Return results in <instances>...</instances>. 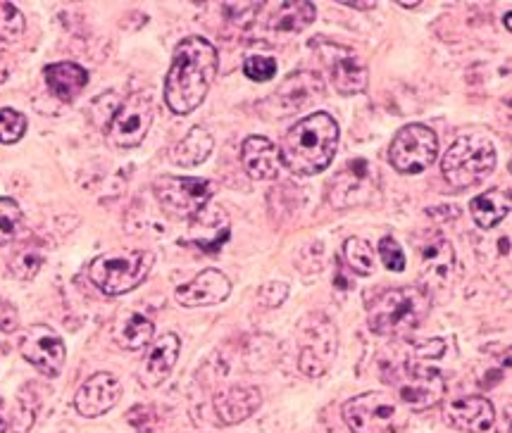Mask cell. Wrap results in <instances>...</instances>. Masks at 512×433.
I'll return each mask as SVG.
<instances>
[{
  "instance_id": "d6986e66",
  "label": "cell",
  "mask_w": 512,
  "mask_h": 433,
  "mask_svg": "<svg viewBox=\"0 0 512 433\" xmlns=\"http://www.w3.org/2000/svg\"><path fill=\"white\" fill-rule=\"evenodd\" d=\"M446 419L458 431L484 433L496 424V410L484 395H465V398H455L446 407Z\"/></svg>"
},
{
  "instance_id": "8d00e7d4",
  "label": "cell",
  "mask_w": 512,
  "mask_h": 433,
  "mask_svg": "<svg viewBox=\"0 0 512 433\" xmlns=\"http://www.w3.org/2000/svg\"><path fill=\"white\" fill-rule=\"evenodd\" d=\"M8 74H10L8 72V60H5L3 55H0V84H3V81L8 79Z\"/></svg>"
},
{
  "instance_id": "3957f363",
  "label": "cell",
  "mask_w": 512,
  "mask_h": 433,
  "mask_svg": "<svg viewBox=\"0 0 512 433\" xmlns=\"http://www.w3.org/2000/svg\"><path fill=\"white\" fill-rule=\"evenodd\" d=\"M429 310H432V300L424 288H393L370 305V329L377 336H410L412 331L420 329Z\"/></svg>"
},
{
  "instance_id": "83f0119b",
  "label": "cell",
  "mask_w": 512,
  "mask_h": 433,
  "mask_svg": "<svg viewBox=\"0 0 512 433\" xmlns=\"http://www.w3.org/2000/svg\"><path fill=\"white\" fill-rule=\"evenodd\" d=\"M343 255H346L348 267L355 274L370 276L374 272V253L370 243H365L362 238H348L346 246H343Z\"/></svg>"
},
{
  "instance_id": "ffe728a7",
  "label": "cell",
  "mask_w": 512,
  "mask_h": 433,
  "mask_svg": "<svg viewBox=\"0 0 512 433\" xmlns=\"http://www.w3.org/2000/svg\"><path fill=\"white\" fill-rule=\"evenodd\" d=\"M181 350V341L177 334H162L158 341L153 343V348L148 350V355L143 357L139 376L141 384L148 388L160 386L167 376L172 374L174 365H177V357Z\"/></svg>"
},
{
  "instance_id": "7c38bea8",
  "label": "cell",
  "mask_w": 512,
  "mask_h": 433,
  "mask_svg": "<svg viewBox=\"0 0 512 433\" xmlns=\"http://www.w3.org/2000/svg\"><path fill=\"white\" fill-rule=\"evenodd\" d=\"M153 191L170 215L193 219L201 215L215 196V184L198 177H160L153 184Z\"/></svg>"
},
{
  "instance_id": "9c48e42d",
  "label": "cell",
  "mask_w": 512,
  "mask_h": 433,
  "mask_svg": "<svg viewBox=\"0 0 512 433\" xmlns=\"http://www.w3.org/2000/svg\"><path fill=\"white\" fill-rule=\"evenodd\" d=\"M327 196L336 210L370 205L379 198L377 172L365 158L348 160L327 184Z\"/></svg>"
},
{
  "instance_id": "e575fe53",
  "label": "cell",
  "mask_w": 512,
  "mask_h": 433,
  "mask_svg": "<svg viewBox=\"0 0 512 433\" xmlns=\"http://www.w3.org/2000/svg\"><path fill=\"white\" fill-rule=\"evenodd\" d=\"M289 296V284L284 281H267L258 288V300L265 307H279Z\"/></svg>"
},
{
  "instance_id": "30bf717a",
  "label": "cell",
  "mask_w": 512,
  "mask_h": 433,
  "mask_svg": "<svg viewBox=\"0 0 512 433\" xmlns=\"http://www.w3.org/2000/svg\"><path fill=\"white\" fill-rule=\"evenodd\" d=\"M155 105L148 93H134L112 112L105 134L115 148H139L153 124Z\"/></svg>"
},
{
  "instance_id": "7402d4cb",
  "label": "cell",
  "mask_w": 512,
  "mask_h": 433,
  "mask_svg": "<svg viewBox=\"0 0 512 433\" xmlns=\"http://www.w3.org/2000/svg\"><path fill=\"white\" fill-rule=\"evenodd\" d=\"M262 405V393L253 386H234L215 395V412L222 424L234 426L248 419Z\"/></svg>"
},
{
  "instance_id": "8fae6325",
  "label": "cell",
  "mask_w": 512,
  "mask_h": 433,
  "mask_svg": "<svg viewBox=\"0 0 512 433\" xmlns=\"http://www.w3.org/2000/svg\"><path fill=\"white\" fill-rule=\"evenodd\" d=\"M439 155V138L424 124H408L398 129L389 148V160L396 172L420 174L434 165Z\"/></svg>"
},
{
  "instance_id": "f35d334b",
  "label": "cell",
  "mask_w": 512,
  "mask_h": 433,
  "mask_svg": "<svg viewBox=\"0 0 512 433\" xmlns=\"http://www.w3.org/2000/svg\"><path fill=\"white\" fill-rule=\"evenodd\" d=\"M348 8H355V10H372L374 3H346Z\"/></svg>"
},
{
  "instance_id": "7a4b0ae2",
  "label": "cell",
  "mask_w": 512,
  "mask_h": 433,
  "mask_svg": "<svg viewBox=\"0 0 512 433\" xmlns=\"http://www.w3.org/2000/svg\"><path fill=\"white\" fill-rule=\"evenodd\" d=\"M339 146V124L327 112H312L286 131L279 160L286 169L301 177L320 174L332 165Z\"/></svg>"
},
{
  "instance_id": "277c9868",
  "label": "cell",
  "mask_w": 512,
  "mask_h": 433,
  "mask_svg": "<svg viewBox=\"0 0 512 433\" xmlns=\"http://www.w3.org/2000/svg\"><path fill=\"white\" fill-rule=\"evenodd\" d=\"M496 167V148L484 134L458 136L441 160V174L455 188H467L484 181Z\"/></svg>"
},
{
  "instance_id": "484cf974",
  "label": "cell",
  "mask_w": 512,
  "mask_h": 433,
  "mask_svg": "<svg viewBox=\"0 0 512 433\" xmlns=\"http://www.w3.org/2000/svg\"><path fill=\"white\" fill-rule=\"evenodd\" d=\"M212 148H215V141H212L210 131L203 127H193L189 134L172 148L170 158L174 165L179 167H196L210 158Z\"/></svg>"
},
{
  "instance_id": "9a60e30c",
  "label": "cell",
  "mask_w": 512,
  "mask_h": 433,
  "mask_svg": "<svg viewBox=\"0 0 512 433\" xmlns=\"http://www.w3.org/2000/svg\"><path fill=\"white\" fill-rule=\"evenodd\" d=\"M324 91V81L315 72H296L284 79L277 93L265 100V108H272V117H289L296 110L310 105L312 100L320 98Z\"/></svg>"
},
{
  "instance_id": "cb8c5ba5",
  "label": "cell",
  "mask_w": 512,
  "mask_h": 433,
  "mask_svg": "<svg viewBox=\"0 0 512 433\" xmlns=\"http://www.w3.org/2000/svg\"><path fill=\"white\" fill-rule=\"evenodd\" d=\"M272 15H267V29L274 31V34H298V31H305L315 22L317 8L312 3H305V0H298V3H279L272 5Z\"/></svg>"
},
{
  "instance_id": "ba28073f",
  "label": "cell",
  "mask_w": 512,
  "mask_h": 433,
  "mask_svg": "<svg viewBox=\"0 0 512 433\" xmlns=\"http://www.w3.org/2000/svg\"><path fill=\"white\" fill-rule=\"evenodd\" d=\"M389 384L396 388L398 400L417 412L441 403L443 393H446V381L439 369L420 365V362H403V365L393 367Z\"/></svg>"
},
{
  "instance_id": "4fadbf2b",
  "label": "cell",
  "mask_w": 512,
  "mask_h": 433,
  "mask_svg": "<svg viewBox=\"0 0 512 433\" xmlns=\"http://www.w3.org/2000/svg\"><path fill=\"white\" fill-rule=\"evenodd\" d=\"M312 48L320 53L324 67H327L329 77H332L334 89L341 96H358V93L367 89V79H370L367 77V67L353 48L324 39L312 41Z\"/></svg>"
},
{
  "instance_id": "74e56055",
  "label": "cell",
  "mask_w": 512,
  "mask_h": 433,
  "mask_svg": "<svg viewBox=\"0 0 512 433\" xmlns=\"http://www.w3.org/2000/svg\"><path fill=\"white\" fill-rule=\"evenodd\" d=\"M498 433H510V410H505L503 426H501V429H498Z\"/></svg>"
},
{
  "instance_id": "5b68a950",
  "label": "cell",
  "mask_w": 512,
  "mask_h": 433,
  "mask_svg": "<svg viewBox=\"0 0 512 433\" xmlns=\"http://www.w3.org/2000/svg\"><path fill=\"white\" fill-rule=\"evenodd\" d=\"M155 257L148 250H115L89 265V279L105 296H124L139 288L151 274Z\"/></svg>"
},
{
  "instance_id": "52a82bcc",
  "label": "cell",
  "mask_w": 512,
  "mask_h": 433,
  "mask_svg": "<svg viewBox=\"0 0 512 433\" xmlns=\"http://www.w3.org/2000/svg\"><path fill=\"white\" fill-rule=\"evenodd\" d=\"M351 433H391L405 422V414L393 395L362 393L343 405Z\"/></svg>"
},
{
  "instance_id": "f1b7e54d",
  "label": "cell",
  "mask_w": 512,
  "mask_h": 433,
  "mask_svg": "<svg viewBox=\"0 0 512 433\" xmlns=\"http://www.w3.org/2000/svg\"><path fill=\"white\" fill-rule=\"evenodd\" d=\"M22 227V207L12 198H0V246L15 241Z\"/></svg>"
},
{
  "instance_id": "44dd1931",
  "label": "cell",
  "mask_w": 512,
  "mask_h": 433,
  "mask_svg": "<svg viewBox=\"0 0 512 433\" xmlns=\"http://www.w3.org/2000/svg\"><path fill=\"white\" fill-rule=\"evenodd\" d=\"M241 162L246 174L255 181H272L279 177V150L270 138L248 136L241 146Z\"/></svg>"
},
{
  "instance_id": "ac0fdd59",
  "label": "cell",
  "mask_w": 512,
  "mask_h": 433,
  "mask_svg": "<svg viewBox=\"0 0 512 433\" xmlns=\"http://www.w3.org/2000/svg\"><path fill=\"white\" fill-rule=\"evenodd\" d=\"M231 293V281L224 276L220 269H203L196 274L189 284L179 286L174 291L179 305L184 307H208L227 300Z\"/></svg>"
},
{
  "instance_id": "ab89813d",
  "label": "cell",
  "mask_w": 512,
  "mask_h": 433,
  "mask_svg": "<svg viewBox=\"0 0 512 433\" xmlns=\"http://www.w3.org/2000/svg\"><path fill=\"white\" fill-rule=\"evenodd\" d=\"M0 433H5V422H3V417H0Z\"/></svg>"
},
{
  "instance_id": "8992f818",
  "label": "cell",
  "mask_w": 512,
  "mask_h": 433,
  "mask_svg": "<svg viewBox=\"0 0 512 433\" xmlns=\"http://www.w3.org/2000/svg\"><path fill=\"white\" fill-rule=\"evenodd\" d=\"M339 350V331L324 312H312L298 329V369L310 379L322 376L332 367Z\"/></svg>"
},
{
  "instance_id": "d4e9b609",
  "label": "cell",
  "mask_w": 512,
  "mask_h": 433,
  "mask_svg": "<svg viewBox=\"0 0 512 433\" xmlns=\"http://www.w3.org/2000/svg\"><path fill=\"white\" fill-rule=\"evenodd\" d=\"M470 215L474 224H479L482 229L498 227L510 215V191L493 188V191L482 193L470 203Z\"/></svg>"
},
{
  "instance_id": "5bb4252c",
  "label": "cell",
  "mask_w": 512,
  "mask_h": 433,
  "mask_svg": "<svg viewBox=\"0 0 512 433\" xmlns=\"http://www.w3.org/2000/svg\"><path fill=\"white\" fill-rule=\"evenodd\" d=\"M20 353L29 365H34L41 374L51 376V379L65 367V341L46 324H34L24 331Z\"/></svg>"
},
{
  "instance_id": "e0dca14e",
  "label": "cell",
  "mask_w": 512,
  "mask_h": 433,
  "mask_svg": "<svg viewBox=\"0 0 512 433\" xmlns=\"http://www.w3.org/2000/svg\"><path fill=\"white\" fill-rule=\"evenodd\" d=\"M120 395V381L108 372H98L81 384L77 395H74V407H77L81 417L96 419L120 403Z\"/></svg>"
},
{
  "instance_id": "d590c367",
  "label": "cell",
  "mask_w": 512,
  "mask_h": 433,
  "mask_svg": "<svg viewBox=\"0 0 512 433\" xmlns=\"http://www.w3.org/2000/svg\"><path fill=\"white\" fill-rule=\"evenodd\" d=\"M20 326V315H17L15 305L8 303V300H0V331L10 334Z\"/></svg>"
},
{
  "instance_id": "4316f807",
  "label": "cell",
  "mask_w": 512,
  "mask_h": 433,
  "mask_svg": "<svg viewBox=\"0 0 512 433\" xmlns=\"http://www.w3.org/2000/svg\"><path fill=\"white\" fill-rule=\"evenodd\" d=\"M155 326L148 317L129 315L117 326V343L127 350H141L153 341Z\"/></svg>"
},
{
  "instance_id": "6da1fadb",
  "label": "cell",
  "mask_w": 512,
  "mask_h": 433,
  "mask_svg": "<svg viewBox=\"0 0 512 433\" xmlns=\"http://www.w3.org/2000/svg\"><path fill=\"white\" fill-rule=\"evenodd\" d=\"M217 50L203 36H189L174 50L172 67L165 77V103L174 115H189L208 96L217 77Z\"/></svg>"
},
{
  "instance_id": "d6a6232c",
  "label": "cell",
  "mask_w": 512,
  "mask_h": 433,
  "mask_svg": "<svg viewBox=\"0 0 512 433\" xmlns=\"http://www.w3.org/2000/svg\"><path fill=\"white\" fill-rule=\"evenodd\" d=\"M41 265H43V255L39 253V250L27 248V250H22V253L15 257V260H12L10 267H12V274H15L17 279L29 281V279H34L36 274H39Z\"/></svg>"
},
{
  "instance_id": "2e32d148",
  "label": "cell",
  "mask_w": 512,
  "mask_h": 433,
  "mask_svg": "<svg viewBox=\"0 0 512 433\" xmlns=\"http://www.w3.org/2000/svg\"><path fill=\"white\" fill-rule=\"evenodd\" d=\"M417 250H420V276L424 284H448L455 265V253L448 238L439 231H427L417 236Z\"/></svg>"
},
{
  "instance_id": "f546056e",
  "label": "cell",
  "mask_w": 512,
  "mask_h": 433,
  "mask_svg": "<svg viewBox=\"0 0 512 433\" xmlns=\"http://www.w3.org/2000/svg\"><path fill=\"white\" fill-rule=\"evenodd\" d=\"M24 15L12 3H0V39L20 41L24 34Z\"/></svg>"
},
{
  "instance_id": "836d02e7",
  "label": "cell",
  "mask_w": 512,
  "mask_h": 433,
  "mask_svg": "<svg viewBox=\"0 0 512 433\" xmlns=\"http://www.w3.org/2000/svg\"><path fill=\"white\" fill-rule=\"evenodd\" d=\"M379 260L384 262V267L389 269V272H403L405 269V253L401 248V243L396 241L393 236H384L382 241H379Z\"/></svg>"
},
{
  "instance_id": "4dcf8cb0",
  "label": "cell",
  "mask_w": 512,
  "mask_h": 433,
  "mask_svg": "<svg viewBox=\"0 0 512 433\" xmlns=\"http://www.w3.org/2000/svg\"><path fill=\"white\" fill-rule=\"evenodd\" d=\"M27 131V117L22 112L3 108L0 110V143H17Z\"/></svg>"
},
{
  "instance_id": "603a6c76",
  "label": "cell",
  "mask_w": 512,
  "mask_h": 433,
  "mask_svg": "<svg viewBox=\"0 0 512 433\" xmlns=\"http://www.w3.org/2000/svg\"><path fill=\"white\" fill-rule=\"evenodd\" d=\"M43 79H46L48 89L55 98L70 103L79 96L81 91L89 84V72L77 62H55L43 69Z\"/></svg>"
},
{
  "instance_id": "1f68e13d",
  "label": "cell",
  "mask_w": 512,
  "mask_h": 433,
  "mask_svg": "<svg viewBox=\"0 0 512 433\" xmlns=\"http://www.w3.org/2000/svg\"><path fill=\"white\" fill-rule=\"evenodd\" d=\"M243 74L253 81H270L277 74V60L272 55H248L243 60Z\"/></svg>"
}]
</instances>
